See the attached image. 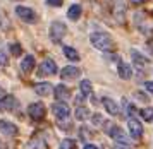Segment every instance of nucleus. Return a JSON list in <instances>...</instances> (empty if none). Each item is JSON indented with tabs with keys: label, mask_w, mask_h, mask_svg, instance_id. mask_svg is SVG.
I'll list each match as a JSON object with an SVG mask.
<instances>
[{
	"label": "nucleus",
	"mask_w": 153,
	"mask_h": 149,
	"mask_svg": "<svg viewBox=\"0 0 153 149\" xmlns=\"http://www.w3.org/2000/svg\"><path fill=\"white\" fill-rule=\"evenodd\" d=\"M136 26L141 33H153V10H141L136 15Z\"/></svg>",
	"instance_id": "nucleus-1"
},
{
	"label": "nucleus",
	"mask_w": 153,
	"mask_h": 149,
	"mask_svg": "<svg viewBox=\"0 0 153 149\" xmlns=\"http://www.w3.org/2000/svg\"><path fill=\"white\" fill-rule=\"evenodd\" d=\"M90 41L95 48L103 50V52L112 46V38H110V34H107V33H93L90 36Z\"/></svg>",
	"instance_id": "nucleus-2"
},
{
	"label": "nucleus",
	"mask_w": 153,
	"mask_h": 149,
	"mask_svg": "<svg viewBox=\"0 0 153 149\" xmlns=\"http://www.w3.org/2000/svg\"><path fill=\"white\" fill-rule=\"evenodd\" d=\"M65 33H67V27H65L64 22H52V26H50V40L53 43H59L65 36Z\"/></svg>",
	"instance_id": "nucleus-3"
},
{
	"label": "nucleus",
	"mask_w": 153,
	"mask_h": 149,
	"mask_svg": "<svg viewBox=\"0 0 153 149\" xmlns=\"http://www.w3.org/2000/svg\"><path fill=\"white\" fill-rule=\"evenodd\" d=\"M28 113L35 122H40V120L45 118L47 110H45V105H43V103H31L29 108H28Z\"/></svg>",
	"instance_id": "nucleus-4"
},
{
	"label": "nucleus",
	"mask_w": 153,
	"mask_h": 149,
	"mask_svg": "<svg viewBox=\"0 0 153 149\" xmlns=\"http://www.w3.org/2000/svg\"><path fill=\"white\" fill-rule=\"evenodd\" d=\"M52 111H53V115L59 118V120H64V118H67L71 113V108H69V105L65 101H57L52 105Z\"/></svg>",
	"instance_id": "nucleus-5"
},
{
	"label": "nucleus",
	"mask_w": 153,
	"mask_h": 149,
	"mask_svg": "<svg viewBox=\"0 0 153 149\" xmlns=\"http://www.w3.org/2000/svg\"><path fill=\"white\" fill-rule=\"evenodd\" d=\"M57 72V65L53 60H43L42 65L38 67V75L40 77H48V75H53Z\"/></svg>",
	"instance_id": "nucleus-6"
},
{
	"label": "nucleus",
	"mask_w": 153,
	"mask_h": 149,
	"mask_svg": "<svg viewBox=\"0 0 153 149\" xmlns=\"http://www.w3.org/2000/svg\"><path fill=\"white\" fill-rule=\"evenodd\" d=\"M14 108H17V100L12 94L0 98V111H14Z\"/></svg>",
	"instance_id": "nucleus-7"
},
{
	"label": "nucleus",
	"mask_w": 153,
	"mask_h": 149,
	"mask_svg": "<svg viewBox=\"0 0 153 149\" xmlns=\"http://www.w3.org/2000/svg\"><path fill=\"white\" fill-rule=\"evenodd\" d=\"M16 12H17V15L21 17L24 22H35L36 21V14L33 9H29V7H22L19 5L17 9H16Z\"/></svg>",
	"instance_id": "nucleus-8"
},
{
	"label": "nucleus",
	"mask_w": 153,
	"mask_h": 149,
	"mask_svg": "<svg viewBox=\"0 0 153 149\" xmlns=\"http://www.w3.org/2000/svg\"><path fill=\"white\" fill-rule=\"evenodd\" d=\"M131 57H132V65H134V69H139V70H143V69L148 65V62H150L145 55L141 53V52H138V50H132Z\"/></svg>",
	"instance_id": "nucleus-9"
},
{
	"label": "nucleus",
	"mask_w": 153,
	"mask_h": 149,
	"mask_svg": "<svg viewBox=\"0 0 153 149\" xmlns=\"http://www.w3.org/2000/svg\"><path fill=\"white\" fill-rule=\"evenodd\" d=\"M129 132H131V136L134 137V139H141V136H143V125L136 120V118H129Z\"/></svg>",
	"instance_id": "nucleus-10"
},
{
	"label": "nucleus",
	"mask_w": 153,
	"mask_h": 149,
	"mask_svg": "<svg viewBox=\"0 0 153 149\" xmlns=\"http://www.w3.org/2000/svg\"><path fill=\"white\" fill-rule=\"evenodd\" d=\"M0 132L4 136H9V137H14L17 134V127H16L12 122L9 120H0Z\"/></svg>",
	"instance_id": "nucleus-11"
},
{
	"label": "nucleus",
	"mask_w": 153,
	"mask_h": 149,
	"mask_svg": "<svg viewBox=\"0 0 153 149\" xmlns=\"http://www.w3.org/2000/svg\"><path fill=\"white\" fill-rule=\"evenodd\" d=\"M79 74H81V70L77 67H72V65H69V67H64L62 72H60V77H62L64 81H72V79H76V77H79Z\"/></svg>",
	"instance_id": "nucleus-12"
},
{
	"label": "nucleus",
	"mask_w": 153,
	"mask_h": 149,
	"mask_svg": "<svg viewBox=\"0 0 153 149\" xmlns=\"http://www.w3.org/2000/svg\"><path fill=\"white\" fill-rule=\"evenodd\" d=\"M108 136H110L114 141H117V142H126L127 144V139H126V136H124V130L120 129V127H117V125H114V127L108 130Z\"/></svg>",
	"instance_id": "nucleus-13"
},
{
	"label": "nucleus",
	"mask_w": 153,
	"mask_h": 149,
	"mask_svg": "<svg viewBox=\"0 0 153 149\" xmlns=\"http://www.w3.org/2000/svg\"><path fill=\"white\" fill-rule=\"evenodd\" d=\"M117 72H119V75H120V79H131L132 67L131 65H127V63H124V62H119Z\"/></svg>",
	"instance_id": "nucleus-14"
},
{
	"label": "nucleus",
	"mask_w": 153,
	"mask_h": 149,
	"mask_svg": "<svg viewBox=\"0 0 153 149\" xmlns=\"http://www.w3.org/2000/svg\"><path fill=\"white\" fill-rule=\"evenodd\" d=\"M102 103H103V106H105V110L110 113V115H119V105L114 100H110V98H103L102 100Z\"/></svg>",
	"instance_id": "nucleus-15"
},
{
	"label": "nucleus",
	"mask_w": 153,
	"mask_h": 149,
	"mask_svg": "<svg viewBox=\"0 0 153 149\" xmlns=\"http://www.w3.org/2000/svg\"><path fill=\"white\" fill-rule=\"evenodd\" d=\"M69 96H71V89L65 88L64 84H59V86L55 88V98L59 100V101H65Z\"/></svg>",
	"instance_id": "nucleus-16"
},
{
	"label": "nucleus",
	"mask_w": 153,
	"mask_h": 149,
	"mask_svg": "<svg viewBox=\"0 0 153 149\" xmlns=\"http://www.w3.org/2000/svg\"><path fill=\"white\" fill-rule=\"evenodd\" d=\"M35 93L40 96H50L52 94V86L48 82H42V84H36L35 86Z\"/></svg>",
	"instance_id": "nucleus-17"
},
{
	"label": "nucleus",
	"mask_w": 153,
	"mask_h": 149,
	"mask_svg": "<svg viewBox=\"0 0 153 149\" xmlns=\"http://www.w3.org/2000/svg\"><path fill=\"white\" fill-rule=\"evenodd\" d=\"M21 69H22V72H31L35 69V57L33 55H26L24 60L21 62Z\"/></svg>",
	"instance_id": "nucleus-18"
},
{
	"label": "nucleus",
	"mask_w": 153,
	"mask_h": 149,
	"mask_svg": "<svg viewBox=\"0 0 153 149\" xmlns=\"http://www.w3.org/2000/svg\"><path fill=\"white\" fill-rule=\"evenodd\" d=\"M67 17H69L71 21H77L79 19V17H81V5H77V4L71 5L69 10H67Z\"/></svg>",
	"instance_id": "nucleus-19"
},
{
	"label": "nucleus",
	"mask_w": 153,
	"mask_h": 149,
	"mask_svg": "<svg viewBox=\"0 0 153 149\" xmlns=\"http://www.w3.org/2000/svg\"><path fill=\"white\" fill-rule=\"evenodd\" d=\"M79 88H81V94H83V98H88V96L93 93V86H91L90 81H81V84H79Z\"/></svg>",
	"instance_id": "nucleus-20"
},
{
	"label": "nucleus",
	"mask_w": 153,
	"mask_h": 149,
	"mask_svg": "<svg viewBox=\"0 0 153 149\" xmlns=\"http://www.w3.org/2000/svg\"><path fill=\"white\" fill-rule=\"evenodd\" d=\"M64 55H65L69 60H72V62H77V60H79V53H77V52H76L72 46H64Z\"/></svg>",
	"instance_id": "nucleus-21"
},
{
	"label": "nucleus",
	"mask_w": 153,
	"mask_h": 149,
	"mask_svg": "<svg viewBox=\"0 0 153 149\" xmlns=\"http://www.w3.org/2000/svg\"><path fill=\"white\" fill-rule=\"evenodd\" d=\"M28 149H47V144L43 142L42 139H33L28 144Z\"/></svg>",
	"instance_id": "nucleus-22"
},
{
	"label": "nucleus",
	"mask_w": 153,
	"mask_h": 149,
	"mask_svg": "<svg viewBox=\"0 0 153 149\" xmlns=\"http://www.w3.org/2000/svg\"><path fill=\"white\" fill-rule=\"evenodd\" d=\"M88 115H90V111H88V108H86V106H77V108H76V117L79 118V120L88 118Z\"/></svg>",
	"instance_id": "nucleus-23"
},
{
	"label": "nucleus",
	"mask_w": 153,
	"mask_h": 149,
	"mask_svg": "<svg viewBox=\"0 0 153 149\" xmlns=\"http://www.w3.org/2000/svg\"><path fill=\"white\" fill-rule=\"evenodd\" d=\"M59 149H76V142L72 139H64L59 146Z\"/></svg>",
	"instance_id": "nucleus-24"
},
{
	"label": "nucleus",
	"mask_w": 153,
	"mask_h": 149,
	"mask_svg": "<svg viewBox=\"0 0 153 149\" xmlns=\"http://www.w3.org/2000/svg\"><path fill=\"white\" fill-rule=\"evenodd\" d=\"M141 117H143V120H146V122H150V120H153V108H143L141 110Z\"/></svg>",
	"instance_id": "nucleus-25"
},
{
	"label": "nucleus",
	"mask_w": 153,
	"mask_h": 149,
	"mask_svg": "<svg viewBox=\"0 0 153 149\" xmlns=\"http://www.w3.org/2000/svg\"><path fill=\"white\" fill-rule=\"evenodd\" d=\"M10 52H12V55H21V52H22V48H21V45H10Z\"/></svg>",
	"instance_id": "nucleus-26"
},
{
	"label": "nucleus",
	"mask_w": 153,
	"mask_h": 149,
	"mask_svg": "<svg viewBox=\"0 0 153 149\" xmlns=\"http://www.w3.org/2000/svg\"><path fill=\"white\" fill-rule=\"evenodd\" d=\"M124 105H126V113H127V115H132V113H136V110H134V106H132V105H129L127 101H124Z\"/></svg>",
	"instance_id": "nucleus-27"
},
{
	"label": "nucleus",
	"mask_w": 153,
	"mask_h": 149,
	"mask_svg": "<svg viewBox=\"0 0 153 149\" xmlns=\"http://www.w3.org/2000/svg\"><path fill=\"white\" fill-rule=\"evenodd\" d=\"M93 123H95V125H102V123H103V117L102 115H93Z\"/></svg>",
	"instance_id": "nucleus-28"
},
{
	"label": "nucleus",
	"mask_w": 153,
	"mask_h": 149,
	"mask_svg": "<svg viewBox=\"0 0 153 149\" xmlns=\"http://www.w3.org/2000/svg\"><path fill=\"white\" fill-rule=\"evenodd\" d=\"M47 2H48V4H50L52 7H60V5H62L64 0H47Z\"/></svg>",
	"instance_id": "nucleus-29"
},
{
	"label": "nucleus",
	"mask_w": 153,
	"mask_h": 149,
	"mask_svg": "<svg viewBox=\"0 0 153 149\" xmlns=\"http://www.w3.org/2000/svg\"><path fill=\"white\" fill-rule=\"evenodd\" d=\"M145 88H146V91H150L153 94V81H148V82H145Z\"/></svg>",
	"instance_id": "nucleus-30"
},
{
	"label": "nucleus",
	"mask_w": 153,
	"mask_h": 149,
	"mask_svg": "<svg viewBox=\"0 0 153 149\" xmlns=\"http://www.w3.org/2000/svg\"><path fill=\"white\" fill-rule=\"evenodd\" d=\"M5 63H7V57H5V55H4V53H0V65L4 67Z\"/></svg>",
	"instance_id": "nucleus-31"
},
{
	"label": "nucleus",
	"mask_w": 153,
	"mask_h": 149,
	"mask_svg": "<svg viewBox=\"0 0 153 149\" xmlns=\"http://www.w3.org/2000/svg\"><path fill=\"white\" fill-rule=\"evenodd\" d=\"M115 149H131V148H129V144L120 142V144H117V146H115Z\"/></svg>",
	"instance_id": "nucleus-32"
},
{
	"label": "nucleus",
	"mask_w": 153,
	"mask_h": 149,
	"mask_svg": "<svg viewBox=\"0 0 153 149\" xmlns=\"http://www.w3.org/2000/svg\"><path fill=\"white\" fill-rule=\"evenodd\" d=\"M131 4H134V5H141V4H145V2H148V0H129Z\"/></svg>",
	"instance_id": "nucleus-33"
},
{
	"label": "nucleus",
	"mask_w": 153,
	"mask_h": 149,
	"mask_svg": "<svg viewBox=\"0 0 153 149\" xmlns=\"http://www.w3.org/2000/svg\"><path fill=\"white\" fill-rule=\"evenodd\" d=\"M83 149H98V148H97V146H93V144H86Z\"/></svg>",
	"instance_id": "nucleus-34"
},
{
	"label": "nucleus",
	"mask_w": 153,
	"mask_h": 149,
	"mask_svg": "<svg viewBox=\"0 0 153 149\" xmlns=\"http://www.w3.org/2000/svg\"><path fill=\"white\" fill-rule=\"evenodd\" d=\"M146 46H148V48H152V53H153V40L148 41V43H146Z\"/></svg>",
	"instance_id": "nucleus-35"
},
{
	"label": "nucleus",
	"mask_w": 153,
	"mask_h": 149,
	"mask_svg": "<svg viewBox=\"0 0 153 149\" xmlns=\"http://www.w3.org/2000/svg\"><path fill=\"white\" fill-rule=\"evenodd\" d=\"M0 21H2V17H0Z\"/></svg>",
	"instance_id": "nucleus-36"
}]
</instances>
